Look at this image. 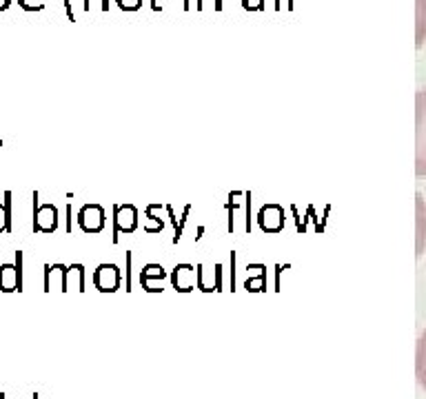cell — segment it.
Here are the masks:
<instances>
[{
	"instance_id": "cell-4",
	"label": "cell",
	"mask_w": 426,
	"mask_h": 399,
	"mask_svg": "<svg viewBox=\"0 0 426 399\" xmlns=\"http://www.w3.org/2000/svg\"><path fill=\"white\" fill-rule=\"evenodd\" d=\"M104 213H102V209L100 207H96V204H89V207H85L83 211H80V226L85 228V231H89V233H96V231H100L102 228V224H104Z\"/></svg>"
},
{
	"instance_id": "cell-3",
	"label": "cell",
	"mask_w": 426,
	"mask_h": 399,
	"mask_svg": "<svg viewBox=\"0 0 426 399\" xmlns=\"http://www.w3.org/2000/svg\"><path fill=\"white\" fill-rule=\"evenodd\" d=\"M20 266H23V255L18 251L16 264H3L0 266V288L3 290H18L20 288Z\"/></svg>"
},
{
	"instance_id": "cell-1",
	"label": "cell",
	"mask_w": 426,
	"mask_h": 399,
	"mask_svg": "<svg viewBox=\"0 0 426 399\" xmlns=\"http://www.w3.org/2000/svg\"><path fill=\"white\" fill-rule=\"evenodd\" d=\"M415 173L426 178V89L418 94V151H415Z\"/></svg>"
},
{
	"instance_id": "cell-8",
	"label": "cell",
	"mask_w": 426,
	"mask_h": 399,
	"mask_svg": "<svg viewBox=\"0 0 426 399\" xmlns=\"http://www.w3.org/2000/svg\"><path fill=\"white\" fill-rule=\"evenodd\" d=\"M9 3H11V0H0V11L7 9V7H9Z\"/></svg>"
},
{
	"instance_id": "cell-5",
	"label": "cell",
	"mask_w": 426,
	"mask_h": 399,
	"mask_svg": "<svg viewBox=\"0 0 426 399\" xmlns=\"http://www.w3.org/2000/svg\"><path fill=\"white\" fill-rule=\"evenodd\" d=\"M415 373H418L420 386L426 391V331L422 333L420 342H418V352H415Z\"/></svg>"
},
{
	"instance_id": "cell-6",
	"label": "cell",
	"mask_w": 426,
	"mask_h": 399,
	"mask_svg": "<svg viewBox=\"0 0 426 399\" xmlns=\"http://www.w3.org/2000/svg\"><path fill=\"white\" fill-rule=\"evenodd\" d=\"M426 244V207L422 195H418V255H422Z\"/></svg>"
},
{
	"instance_id": "cell-2",
	"label": "cell",
	"mask_w": 426,
	"mask_h": 399,
	"mask_svg": "<svg viewBox=\"0 0 426 399\" xmlns=\"http://www.w3.org/2000/svg\"><path fill=\"white\" fill-rule=\"evenodd\" d=\"M36 211H34V228L38 233H51L58 226V211L54 204H38L34 202Z\"/></svg>"
},
{
	"instance_id": "cell-7",
	"label": "cell",
	"mask_w": 426,
	"mask_h": 399,
	"mask_svg": "<svg viewBox=\"0 0 426 399\" xmlns=\"http://www.w3.org/2000/svg\"><path fill=\"white\" fill-rule=\"evenodd\" d=\"M11 231V193H5V204H0V233Z\"/></svg>"
}]
</instances>
